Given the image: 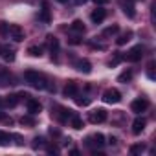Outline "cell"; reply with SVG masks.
I'll use <instances>...</instances> for the list:
<instances>
[{"label":"cell","instance_id":"cell-27","mask_svg":"<svg viewBox=\"0 0 156 156\" xmlns=\"http://www.w3.org/2000/svg\"><path fill=\"white\" fill-rule=\"evenodd\" d=\"M143 151H145V145H141V143H138V145H132V147H130V152H132V154H141Z\"/></svg>","mask_w":156,"mask_h":156},{"label":"cell","instance_id":"cell-8","mask_svg":"<svg viewBox=\"0 0 156 156\" xmlns=\"http://www.w3.org/2000/svg\"><path fill=\"white\" fill-rule=\"evenodd\" d=\"M90 121L92 123H103V121H107V110H103V108L92 110L90 112Z\"/></svg>","mask_w":156,"mask_h":156},{"label":"cell","instance_id":"cell-31","mask_svg":"<svg viewBox=\"0 0 156 156\" xmlns=\"http://www.w3.org/2000/svg\"><path fill=\"white\" fill-rule=\"evenodd\" d=\"M147 75H149V79H154V62H151L149 64V68H147Z\"/></svg>","mask_w":156,"mask_h":156},{"label":"cell","instance_id":"cell-34","mask_svg":"<svg viewBox=\"0 0 156 156\" xmlns=\"http://www.w3.org/2000/svg\"><path fill=\"white\" fill-rule=\"evenodd\" d=\"M2 119H6V114H4V112H0V121H2Z\"/></svg>","mask_w":156,"mask_h":156},{"label":"cell","instance_id":"cell-35","mask_svg":"<svg viewBox=\"0 0 156 156\" xmlns=\"http://www.w3.org/2000/svg\"><path fill=\"white\" fill-rule=\"evenodd\" d=\"M87 0H75V4H85Z\"/></svg>","mask_w":156,"mask_h":156},{"label":"cell","instance_id":"cell-7","mask_svg":"<svg viewBox=\"0 0 156 156\" xmlns=\"http://www.w3.org/2000/svg\"><path fill=\"white\" fill-rule=\"evenodd\" d=\"M87 145L88 147H103L105 145V136L101 134V132H98V134H92V136H88L87 138Z\"/></svg>","mask_w":156,"mask_h":156},{"label":"cell","instance_id":"cell-14","mask_svg":"<svg viewBox=\"0 0 156 156\" xmlns=\"http://www.w3.org/2000/svg\"><path fill=\"white\" fill-rule=\"evenodd\" d=\"M46 39H48V48L51 51V57H57V53H59V41L55 37H51V35H48Z\"/></svg>","mask_w":156,"mask_h":156},{"label":"cell","instance_id":"cell-3","mask_svg":"<svg viewBox=\"0 0 156 156\" xmlns=\"http://www.w3.org/2000/svg\"><path fill=\"white\" fill-rule=\"evenodd\" d=\"M17 51H15V48L13 46H9V44H0V57H2L6 62H13L15 61V55Z\"/></svg>","mask_w":156,"mask_h":156},{"label":"cell","instance_id":"cell-21","mask_svg":"<svg viewBox=\"0 0 156 156\" xmlns=\"http://www.w3.org/2000/svg\"><path fill=\"white\" fill-rule=\"evenodd\" d=\"M70 30L72 31H77V33H85V24L81 20H73L72 26H70Z\"/></svg>","mask_w":156,"mask_h":156},{"label":"cell","instance_id":"cell-25","mask_svg":"<svg viewBox=\"0 0 156 156\" xmlns=\"http://www.w3.org/2000/svg\"><path fill=\"white\" fill-rule=\"evenodd\" d=\"M130 79H132V70H127V72H123V73L118 77V81H119V83H129Z\"/></svg>","mask_w":156,"mask_h":156},{"label":"cell","instance_id":"cell-2","mask_svg":"<svg viewBox=\"0 0 156 156\" xmlns=\"http://www.w3.org/2000/svg\"><path fill=\"white\" fill-rule=\"evenodd\" d=\"M103 101L108 103V105H116V103H119V101H121V94H119V90H116V88H108V90H105V92H103Z\"/></svg>","mask_w":156,"mask_h":156},{"label":"cell","instance_id":"cell-30","mask_svg":"<svg viewBox=\"0 0 156 156\" xmlns=\"http://www.w3.org/2000/svg\"><path fill=\"white\" fill-rule=\"evenodd\" d=\"M20 123H22V125H35V119H33L31 116H22Z\"/></svg>","mask_w":156,"mask_h":156},{"label":"cell","instance_id":"cell-29","mask_svg":"<svg viewBox=\"0 0 156 156\" xmlns=\"http://www.w3.org/2000/svg\"><path fill=\"white\" fill-rule=\"evenodd\" d=\"M46 143H44V138H35L33 140V149H42Z\"/></svg>","mask_w":156,"mask_h":156},{"label":"cell","instance_id":"cell-26","mask_svg":"<svg viewBox=\"0 0 156 156\" xmlns=\"http://www.w3.org/2000/svg\"><path fill=\"white\" fill-rule=\"evenodd\" d=\"M118 31H119V26H118V24H114V26H108V28L105 30V33H103V35L110 37V35H116Z\"/></svg>","mask_w":156,"mask_h":156},{"label":"cell","instance_id":"cell-6","mask_svg":"<svg viewBox=\"0 0 156 156\" xmlns=\"http://www.w3.org/2000/svg\"><path fill=\"white\" fill-rule=\"evenodd\" d=\"M130 108H132V112H134V114H141V112H145V110L149 108V101H147L145 98H138V99H134V101H132Z\"/></svg>","mask_w":156,"mask_h":156},{"label":"cell","instance_id":"cell-17","mask_svg":"<svg viewBox=\"0 0 156 156\" xmlns=\"http://www.w3.org/2000/svg\"><path fill=\"white\" fill-rule=\"evenodd\" d=\"M121 6H123V11H125V15H127V17H130V19H132V17L136 15V11H134V4H132V0H127V2H123Z\"/></svg>","mask_w":156,"mask_h":156},{"label":"cell","instance_id":"cell-15","mask_svg":"<svg viewBox=\"0 0 156 156\" xmlns=\"http://www.w3.org/2000/svg\"><path fill=\"white\" fill-rule=\"evenodd\" d=\"M143 129H145V119H143V118H136V119L132 121V132H134V134H141Z\"/></svg>","mask_w":156,"mask_h":156},{"label":"cell","instance_id":"cell-12","mask_svg":"<svg viewBox=\"0 0 156 156\" xmlns=\"http://www.w3.org/2000/svg\"><path fill=\"white\" fill-rule=\"evenodd\" d=\"M90 19H92V22H94V24H101V22L107 19V11H105L103 8H98V9H94V11H92Z\"/></svg>","mask_w":156,"mask_h":156},{"label":"cell","instance_id":"cell-19","mask_svg":"<svg viewBox=\"0 0 156 156\" xmlns=\"http://www.w3.org/2000/svg\"><path fill=\"white\" fill-rule=\"evenodd\" d=\"M73 114H72V110H66V108H61V112L57 114V118L62 121V123H66V121H70V118H72Z\"/></svg>","mask_w":156,"mask_h":156},{"label":"cell","instance_id":"cell-5","mask_svg":"<svg viewBox=\"0 0 156 156\" xmlns=\"http://www.w3.org/2000/svg\"><path fill=\"white\" fill-rule=\"evenodd\" d=\"M141 57H143V46H141V44H138V46L130 48V50L127 51V55H125V59H127V61H130V62H138Z\"/></svg>","mask_w":156,"mask_h":156},{"label":"cell","instance_id":"cell-1","mask_svg":"<svg viewBox=\"0 0 156 156\" xmlns=\"http://www.w3.org/2000/svg\"><path fill=\"white\" fill-rule=\"evenodd\" d=\"M24 79L30 87L37 88V90H55V87H50L48 85V79H46V75L35 72V70H28L24 73Z\"/></svg>","mask_w":156,"mask_h":156},{"label":"cell","instance_id":"cell-13","mask_svg":"<svg viewBox=\"0 0 156 156\" xmlns=\"http://www.w3.org/2000/svg\"><path fill=\"white\" fill-rule=\"evenodd\" d=\"M75 68H77V72H81V73H90V72H92V64H90L87 59L77 61V62H75Z\"/></svg>","mask_w":156,"mask_h":156},{"label":"cell","instance_id":"cell-18","mask_svg":"<svg viewBox=\"0 0 156 156\" xmlns=\"http://www.w3.org/2000/svg\"><path fill=\"white\" fill-rule=\"evenodd\" d=\"M39 19L42 20V22H50V6H48V2H44L42 4V11H41V15H39Z\"/></svg>","mask_w":156,"mask_h":156},{"label":"cell","instance_id":"cell-16","mask_svg":"<svg viewBox=\"0 0 156 156\" xmlns=\"http://www.w3.org/2000/svg\"><path fill=\"white\" fill-rule=\"evenodd\" d=\"M64 96L66 98H75L77 96V85L73 81H70L66 87H64Z\"/></svg>","mask_w":156,"mask_h":156},{"label":"cell","instance_id":"cell-4","mask_svg":"<svg viewBox=\"0 0 156 156\" xmlns=\"http://www.w3.org/2000/svg\"><path fill=\"white\" fill-rule=\"evenodd\" d=\"M8 35H9V39H13L15 42H22V41H24V30H22L20 26H17V24L8 26Z\"/></svg>","mask_w":156,"mask_h":156},{"label":"cell","instance_id":"cell-37","mask_svg":"<svg viewBox=\"0 0 156 156\" xmlns=\"http://www.w3.org/2000/svg\"><path fill=\"white\" fill-rule=\"evenodd\" d=\"M2 103H4V101H2V99H0V107H2Z\"/></svg>","mask_w":156,"mask_h":156},{"label":"cell","instance_id":"cell-33","mask_svg":"<svg viewBox=\"0 0 156 156\" xmlns=\"http://www.w3.org/2000/svg\"><path fill=\"white\" fill-rule=\"evenodd\" d=\"M94 2H96L98 6H103V4H107V2H108V0H94Z\"/></svg>","mask_w":156,"mask_h":156},{"label":"cell","instance_id":"cell-9","mask_svg":"<svg viewBox=\"0 0 156 156\" xmlns=\"http://www.w3.org/2000/svg\"><path fill=\"white\" fill-rule=\"evenodd\" d=\"M15 85V77L8 70H0V87H9Z\"/></svg>","mask_w":156,"mask_h":156},{"label":"cell","instance_id":"cell-24","mask_svg":"<svg viewBox=\"0 0 156 156\" xmlns=\"http://www.w3.org/2000/svg\"><path fill=\"white\" fill-rule=\"evenodd\" d=\"M28 53L31 57H41L42 55V46H30L28 48Z\"/></svg>","mask_w":156,"mask_h":156},{"label":"cell","instance_id":"cell-23","mask_svg":"<svg viewBox=\"0 0 156 156\" xmlns=\"http://www.w3.org/2000/svg\"><path fill=\"white\" fill-rule=\"evenodd\" d=\"M70 123H72V127L77 129V130L85 127V125H83V119H81V118H77V116H72V118H70Z\"/></svg>","mask_w":156,"mask_h":156},{"label":"cell","instance_id":"cell-32","mask_svg":"<svg viewBox=\"0 0 156 156\" xmlns=\"http://www.w3.org/2000/svg\"><path fill=\"white\" fill-rule=\"evenodd\" d=\"M0 33H2V35L8 33V24L6 22H0Z\"/></svg>","mask_w":156,"mask_h":156},{"label":"cell","instance_id":"cell-10","mask_svg":"<svg viewBox=\"0 0 156 156\" xmlns=\"http://www.w3.org/2000/svg\"><path fill=\"white\" fill-rule=\"evenodd\" d=\"M20 98H28V94H11V96H8V98L4 99V105H6V107H9V108H13V107H17V105H19Z\"/></svg>","mask_w":156,"mask_h":156},{"label":"cell","instance_id":"cell-22","mask_svg":"<svg viewBox=\"0 0 156 156\" xmlns=\"http://www.w3.org/2000/svg\"><path fill=\"white\" fill-rule=\"evenodd\" d=\"M130 37H132V31H127V33H123V35H119L118 37V46H123V44H127L129 41H130Z\"/></svg>","mask_w":156,"mask_h":156},{"label":"cell","instance_id":"cell-20","mask_svg":"<svg viewBox=\"0 0 156 156\" xmlns=\"http://www.w3.org/2000/svg\"><path fill=\"white\" fill-rule=\"evenodd\" d=\"M11 140H13V134H8V132H2L0 130V145H9L11 143Z\"/></svg>","mask_w":156,"mask_h":156},{"label":"cell","instance_id":"cell-36","mask_svg":"<svg viewBox=\"0 0 156 156\" xmlns=\"http://www.w3.org/2000/svg\"><path fill=\"white\" fill-rule=\"evenodd\" d=\"M59 2H61V4H66V2H68V0H59Z\"/></svg>","mask_w":156,"mask_h":156},{"label":"cell","instance_id":"cell-28","mask_svg":"<svg viewBox=\"0 0 156 156\" xmlns=\"http://www.w3.org/2000/svg\"><path fill=\"white\" fill-rule=\"evenodd\" d=\"M75 103L79 107H87V105H90V98H77L75 96Z\"/></svg>","mask_w":156,"mask_h":156},{"label":"cell","instance_id":"cell-11","mask_svg":"<svg viewBox=\"0 0 156 156\" xmlns=\"http://www.w3.org/2000/svg\"><path fill=\"white\" fill-rule=\"evenodd\" d=\"M26 107H28V112L31 114V116H35V114H39L41 112V103L37 101V99H31L30 96H28V99H26Z\"/></svg>","mask_w":156,"mask_h":156}]
</instances>
